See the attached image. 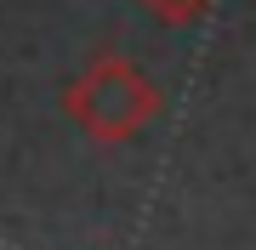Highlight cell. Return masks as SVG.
<instances>
[{
	"label": "cell",
	"instance_id": "6da1fadb",
	"mask_svg": "<svg viewBox=\"0 0 256 250\" xmlns=\"http://www.w3.org/2000/svg\"><path fill=\"white\" fill-rule=\"evenodd\" d=\"M160 6H171V11H188V6H200V0H160Z\"/></svg>",
	"mask_w": 256,
	"mask_h": 250
}]
</instances>
